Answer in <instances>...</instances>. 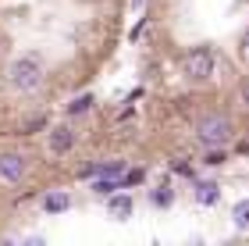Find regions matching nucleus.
<instances>
[{
  "label": "nucleus",
  "instance_id": "6",
  "mask_svg": "<svg viewBox=\"0 0 249 246\" xmlns=\"http://www.w3.org/2000/svg\"><path fill=\"white\" fill-rule=\"evenodd\" d=\"M124 171H128V164L124 161H100V164H89V168H82V178H121Z\"/></svg>",
  "mask_w": 249,
  "mask_h": 246
},
{
  "label": "nucleus",
  "instance_id": "12",
  "mask_svg": "<svg viewBox=\"0 0 249 246\" xmlns=\"http://www.w3.org/2000/svg\"><path fill=\"white\" fill-rule=\"evenodd\" d=\"M93 104H96V100H93V93H82V96H75L71 104H68V114H71V118H78V114H86V111H93Z\"/></svg>",
  "mask_w": 249,
  "mask_h": 246
},
{
  "label": "nucleus",
  "instance_id": "7",
  "mask_svg": "<svg viewBox=\"0 0 249 246\" xmlns=\"http://www.w3.org/2000/svg\"><path fill=\"white\" fill-rule=\"evenodd\" d=\"M39 207L47 210V214H64V210L71 207V196H68L64 189H50V193L39 200Z\"/></svg>",
  "mask_w": 249,
  "mask_h": 246
},
{
  "label": "nucleus",
  "instance_id": "15",
  "mask_svg": "<svg viewBox=\"0 0 249 246\" xmlns=\"http://www.w3.org/2000/svg\"><path fill=\"white\" fill-rule=\"evenodd\" d=\"M171 171H175V175H185V178H192V168H189L185 161H178V157L171 161Z\"/></svg>",
  "mask_w": 249,
  "mask_h": 246
},
{
  "label": "nucleus",
  "instance_id": "17",
  "mask_svg": "<svg viewBox=\"0 0 249 246\" xmlns=\"http://www.w3.org/2000/svg\"><path fill=\"white\" fill-rule=\"evenodd\" d=\"M242 104H249V79L242 82Z\"/></svg>",
  "mask_w": 249,
  "mask_h": 246
},
{
  "label": "nucleus",
  "instance_id": "5",
  "mask_svg": "<svg viewBox=\"0 0 249 246\" xmlns=\"http://www.w3.org/2000/svg\"><path fill=\"white\" fill-rule=\"evenodd\" d=\"M71 147H75V129L71 125H64V121H61V125H53L47 132V150L53 153V157H64Z\"/></svg>",
  "mask_w": 249,
  "mask_h": 246
},
{
  "label": "nucleus",
  "instance_id": "3",
  "mask_svg": "<svg viewBox=\"0 0 249 246\" xmlns=\"http://www.w3.org/2000/svg\"><path fill=\"white\" fill-rule=\"evenodd\" d=\"M213 64H217L213 47H189L182 54V75L189 82H207L213 75Z\"/></svg>",
  "mask_w": 249,
  "mask_h": 246
},
{
  "label": "nucleus",
  "instance_id": "4",
  "mask_svg": "<svg viewBox=\"0 0 249 246\" xmlns=\"http://www.w3.org/2000/svg\"><path fill=\"white\" fill-rule=\"evenodd\" d=\"M25 175H29V157L25 153H18V150L0 153V182L4 186H18Z\"/></svg>",
  "mask_w": 249,
  "mask_h": 246
},
{
  "label": "nucleus",
  "instance_id": "13",
  "mask_svg": "<svg viewBox=\"0 0 249 246\" xmlns=\"http://www.w3.org/2000/svg\"><path fill=\"white\" fill-rule=\"evenodd\" d=\"M171 200H175V193H171L167 186H160V189L153 193V204H157V207H171Z\"/></svg>",
  "mask_w": 249,
  "mask_h": 246
},
{
  "label": "nucleus",
  "instance_id": "1",
  "mask_svg": "<svg viewBox=\"0 0 249 246\" xmlns=\"http://www.w3.org/2000/svg\"><path fill=\"white\" fill-rule=\"evenodd\" d=\"M4 79H7L11 89H18V93H36L43 86V61L36 54H18V57L7 61Z\"/></svg>",
  "mask_w": 249,
  "mask_h": 246
},
{
  "label": "nucleus",
  "instance_id": "10",
  "mask_svg": "<svg viewBox=\"0 0 249 246\" xmlns=\"http://www.w3.org/2000/svg\"><path fill=\"white\" fill-rule=\"evenodd\" d=\"M89 189H93L96 196L107 200V196H114L118 189H121V178H107V175H104V178H93V186H89Z\"/></svg>",
  "mask_w": 249,
  "mask_h": 246
},
{
  "label": "nucleus",
  "instance_id": "2",
  "mask_svg": "<svg viewBox=\"0 0 249 246\" xmlns=\"http://www.w3.org/2000/svg\"><path fill=\"white\" fill-rule=\"evenodd\" d=\"M235 136V125L228 114H221V111H207L199 121H196V139L203 143V147H228Z\"/></svg>",
  "mask_w": 249,
  "mask_h": 246
},
{
  "label": "nucleus",
  "instance_id": "9",
  "mask_svg": "<svg viewBox=\"0 0 249 246\" xmlns=\"http://www.w3.org/2000/svg\"><path fill=\"white\" fill-rule=\"evenodd\" d=\"M217 200H221V186L217 182H196V204L213 207Z\"/></svg>",
  "mask_w": 249,
  "mask_h": 246
},
{
  "label": "nucleus",
  "instance_id": "14",
  "mask_svg": "<svg viewBox=\"0 0 249 246\" xmlns=\"http://www.w3.org/2000/svg\"><path fill=\"white\" fill-rule=\"evenodd\" d=\"M139 182H142V171H139V168H132V171L121 175V189H124V186H139Z\"/></svg>",
  "mask_w": 249,
  "mask_h": 246
},
{
  "label": "nucleus",
  "instance_id": "8",
  "mask_svg": "<svg viewBox=\"0 0 249 246\" xmlns=\"http://www.w3.org/2000/svg\"><path fill=\"white\" fill-rule=\"evenodd\" d=\"M132 210H135V204H132V196H128V193H121V196H107V214L114 218V221L132 218Z\"/></svg>",
  "mask_w": 249,
  "mask_h": 246
},
{
  "label": "nucleus",
  "instance_id": "11",
  "mask_svg": "<svg viewBox=\"0 0 249 246\" xmlns=\"http://www.w3.org/2000/svg\"><path fill=\"white\" fill-rule=\"evenodd\" d=\"M231 225L239 228V232H249V200H239L231 210Z\"/></svg>",
  "mask_w": 249,
  "mask_h": 246
},
{
  "label": "nucleus",
  "instance_id": "18",
  "mask_svg": "<svg viewBox=\"0 0 249 246\" xmlns=\"http://www.w3.org/2000/svg\"><path fill=\"white\" fill-rule=\"evenodd\" d=\"M0 50H4V39H0Z\"/></svg>",
  "mask_w": 249,
  "mask_h": 246
},
{
  "label": "nucleus",
  "instance_id": "16",
  "mask_svg": "<svg viewBox=\"0 0 249 246\" xmlns=\"http://www.w3.org/2000/svg\"><path fill=\"white\" fill-rule=\"evenodd\" d=\"M242 61L249 64V32H246V36H242Z\"/></svg>",
  "mask_w": 249,
  "mask_h": 246
}]
</instances>
